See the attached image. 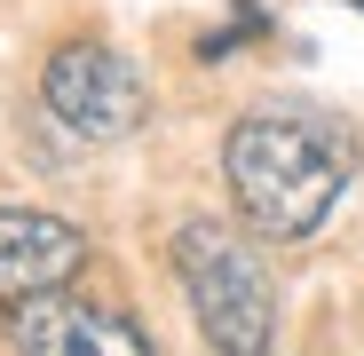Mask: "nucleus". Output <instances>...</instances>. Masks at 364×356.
Listing matches in <instances>:
<instances>
[{
	"label": "nucleus",
	"mask_w": 364,
	"mask_h": 356,
	"mask_svg": "<svg viewBox=\"0 0 364 356\" xmlns=\"http://www.w3.org/2000/svg\"><path fill=\"white\" fill-rule=\"evenodd\" d=\"M348 174V143L309 111H246L222 143V183L262 237H317Z\"/></svg>",
	"instance_id": "1"
},
{
	"label": "nucleus",
	"mask_w": 364,
	"mask_h": 356,
	"mask_svg": "<svg viewBox=\"0 0 364 356\" xmlns=\"http://www.w3.org/2000/svg\"><path fill=\"white\" fill-rule=\"evenodd\" d=\"M174 277H182V301H191L214 356H269L277 348V285L230 222H214V214L182 222L174 230Z\"/></svg>",
	"instance_id": "2"
},
{
	"label": "nucleus",
	"mask_w": 364,
	"mask_h": 356,
	"mask_svg": "<svg viewBox=\"0 0 364 356\" xmlns=\"http://www.w3.org/2000/svg\"><path fill=\"white\" fill-rule=\"evenodd\" d=\"M40 103L80 143H127L143 127V111H151V87L111 40H64L40 64Z\"/></svg>",
	"instance_id": "3"
},
{
	"label": "nucleus",
	"mask_w": 364,
	"mask_h": 356,
	"mask_svg": "<svg viewBox=\"0 0 364 356\" xmlns=\"http://www.w3.org/2000/svg\"><path fill=\"white\" fill-rule=\"evenodd\" d=\"M9 356H159L135 317L103 301H72V293H40L9 317Z\"/></svg>",
	"instance_id": "4"
},
{
	"label": "nucleus",
	"mask_w": 364,
	"mask_h": 356,
	"mask_svg": "<svg viewBox=\"0 0 364 356\" xmlns=\"http://www.w3.org/2000/svg\"><path fill=\"white\" fill-rule=\"evenodd\" d=\"M87 269V230L40 206H0V309H24L40 293H64Z\"/></svg>",
	"instance_id": "5"
},
{
	"label": "nucleus",
	"mask_w": 364,
	"mask_h": 356,
	"mask_svg": "<svg viewBox=\"0 0 364 356\" xmlns=\"http://www.w3.org/2000/svg\"><path fill=\"white\" fill-rule=\"evenodd\" d=\"M348 9H364V0H348Z\"/></svg>",
	"instance_id": "6"
}]
</instances>
